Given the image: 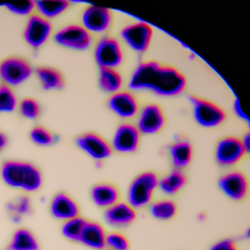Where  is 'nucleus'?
Returning <instances> with one entry per match:
<instances>
[{
    "label": "nucleus",
    "mask_w": 250,
    "mask_h": 250,
    "mask_svg": "<svg viewBox=\"0 0 250 250\" xmlns=\"http://www.w3.org/2000/svg\"><path fill=\"white\" fill-rule=\"evenodd\" d=\"M186 84V77L178 69L152 61L141 62L129 80L130 89L147 90L162 97L181 94L185 90Z\"/></svg>",
    "instance_id": "1"
},
{
    "label": "nucleus",
    "mask_w": 250,
    "mask_h": 250,
    "mask_svg": "<svg viewBox=\"0 0 250 250\" xmlns=\"http://www.w3.org/2000/svg\"><path fill=\"white\" fill-rule=\"evenodd\" d=\"M0 175L7 186L25 192L36 191L42 186L40 170L29 162L7 160L1 166Z\"/></svg>",
    "instance_id": "2"
},
{
    "label": "nucleus",
    "mask_w": 250,
    "mask_h": 250,
    "mask_svg": "<svg viewBox=\"0 0 250 250\" xmlns=\"http://www.w3.org/2000/svg\"><path fill=\"white\" fill-rule=\"evenodd\" d=\"M158 185V178L152 172L138 175L130 184L127 190V203L133 208H143L151 202Z\"/></svg>",
    "instance_id": "3"
},
{
    "label": "nucleus",
    "mask_w": 250,
    "mask_h": 250,
    "mask_svg": "<svg viewBox=\"0 0 250 250\" xmlns=\"http://www.w3.org/2000/svg\"><path fill=\"white\" fill-rule=\"evenodd\" d=\"M188 101L192 107L193 118L201 127L213 128L225 121L224 110L215 104L195 96H188Z\"/></svg>",
    "instance_id": "4"
},
{
    "label": "nucleus",
    "mask_w": 250,
    "mask_h": 250,
    "mask_svg": "<svg viewBox=\"0 0 250 250\" xmlns=\"http://www.w3.org/2000/svg\"><path fill=\"white\" fill-rule=\"evenodd\" d=\"M32 74V67L23 59L9 57L0 62V78L4 85L17 87L25 82Z\"/></svg>",
    "instance_id": "5"
},
{
    "label": "nucleus",
    "mask_w": 250,
    "mask_h": 250,
    "mask_svg": "<svg viewBox=\"0 0 250 250\" xmlns=\"http://www.w3.org/2000/svg\"><path fill=\"white\" fill-rule=\"evenodd\" d=\"M54 40L62 47L83 51L91 46L93 38L92 34L81 24H68L56 32Z\"/></svg>",
    "instance_id": "6"
},
{
    "label": "nucleus",
    "mask_w": 250,
    "mask_h": 250,
    "mask_svg": "<svg viewBox=\"0 0 250 250\" xmlns=\"http://www.w3.org/2000/svg\"><path fill=\"white\" fill-rule=\"evenodd\" d=\"M94 57L100 68H114L123 61V53L119 42L110 37L104 36L96 43Z\"/></svg>",
    "instance_id": "7"
},
{
    "label": "nucleus",
    "mask_w": 250,
    "mask_h": 250,
    "mask_svg": "<svg viewBox=\"0 0 250 250\" xmlns=\"http://www.w3.org/2000/svg\"><path fill=\"white\" fill-rule=\"evenodd\" d=\"M120 36L133 51L144 53L147 50L150 44L152 29L147 23L140 21L123 27L120 31Z\"/></svg>",
    "instance_id": "8"
},
{
    "label": "nucleus",
    "mask_w": 250,
    "mask_h": 250,
    "mask_svg": "<svg viewBox=\"0 0 250 250\" xmlns=\"http://www.w3.org/2000/svg\"><path fill=\"white\" fill-rule=\"evenodd\" d=\"M246 153L241 140L236 137H225L221 139L214 151L216 162L223 167H229L236 164Z\"/></svg>",
    "instance_id": "9"
},
{
    "label": "nucleus",
    "mask_w": 250,
    "mask_h": 250,
    "mask_svg": "<svg viewBox=\"0 0 250 250\" xmlns=\"http://www.w3.org/2000/svg\"><path fill=\"white\" fill-rule=\"evenodd\" d=\"M52 33V24L49 20L39 16H30L23 28V38L25 42L33 49H38L50 38Z\"/></svg>",
    "instance_id": "10"
},
{
    "label": "nucleus",
    "mask_w": 250,
    "mask_h": 250,
    "mask_svg": "<svg viewBox=\"0 0 250 250\" xmlns=\"http://www.w3.org/2000/svg\"><path fill=\"white\" fill-rule=\"evenodd\" d=\"M111 21L112 14L109 9L99 5L86 7L81 15V25L90 33H102L106 31Z\"/></svg>",
    "instance_id": "11"
},
{
    "label": "nucleus",
    "mask_w": 250,
    "mask_h": 250,
    "mask_svg": "<svg viewBox=\"0 0 250 250\" xmlns=\"http://www.w3.org/2000/svg\"><path fill=\"white\" fill-rule=\"evenodd\" d=\"M141 133L135 125L123 123L119 125L111 140V148L120 153H132L140 145Z\"/></svg>",
    "instance_id": "12"
},
{
    "label": "nucleus",
    "mask_w": 250,
    "mask_h": 250,
    "mask_svg": "<svg viewBox=\"0 0 250 250\" xmlns=\"http://www.w3.org/2000/svg\"><path fill=\"white\" fill-rule=\"evenodd\" d=\"M218 186L227 197L234 201L243 200L248 193V180L239 171H232L222 176Z\"/></svg>",
    "instance_id": "13"
},
{
    "label": "nucleus",
    "mask_w": 250,
    "mask_h": 250,
    "mask_svg": "<svg viewBox=\"0 0 250 250\" xmlns=\"http://www.w3.org/2000/svg\"><path fill=\"white\" fill-rule=\"evenodd\" d=\"M76 146L91 158L101 161L107 158L112 151L109 144L95 133H85L75 139Z\"/></svg>",
    "instance_id": "14"
},
{
    "label": "nucleus",
    "mask_w": 250,
    "mask_h": 250,
    "mask_svg": "<svg viewBox=\"0 0 250 250\" xmlns=\"http://www.w3.org/2000/svg\"><path fill=\"white\" fill-rule=\"evenodd\" d=\"M165 117L162 109L157 104L145 105L137 119V129L145 135H152L158 133L164 126Z\"/></svg>",
    "instance_id": "15"
},
{
    "label": "nucleus",
    "mask_w": 250,
    "mask_h": 250,
    "mask_svg": "<svg viewBox=\"0 0 250 250\" xmlns=\"http://www.w3.org/2000/svg\"><path fill=\"white\" fill-rule=\"evenodd\" d=\"M136 211L127 202H116L106 208L104 212V222L116 229H122L130 226L136 219Z\"/></svg>",
    "instance_id": "16"
},
{
    "label": "nucleus",
    "mask_w": 250,
    "mask_h": 250,
    "mask_svg": "<svg viewBox=\"0 0 250 250\" xmlns=\"http://www.w3.org/2000/svg\"><path fill=\"white\" fill-rule=\"evenodd\" d=\"M109 109L121 118H130L137 114L139 106L136 98L129 92L118 91L107 102Z\"/></svg>",
    "instance_id": "17"
},
{
    "label": "nucleus",
    "mask_w": 250,
    "mask_h": 250,
    "mask_svg": "<svg viewBox=\"0 0 250 250\" xmlns=\"http://www.w3.org/2000/svg\"><path fill=\"white\" fill-rule=\"evenodd\" d=\"M50 213L55 219L64 222L78 216L79 207L72 197L64 192H60L50 202Z\"/></svg>",
    "instance_id": "18"
},
{
    "label": "nucleus",
    "mask_w": 250,
    "mask_h": 250,
    "mask_svg": "<svg viewBox=\"0 0 250 250\" xmlns=\"http://www.w3.org/2000/svg\"><path fill=\"white\" fill-rule=\"evenodd\" d=\"M105 236L106 232L101 224L93 221H86L79 242L91 249L103 250L105 248Z\"/></svg>",
    "instance_id": "19"
},
{
    "label": "nucleus",
    "mask_w": 250,
    "mask_h": 250,
    "mask_svg": "<svg viewBox=\"0 0 250 250\" xmlns=\"http://www.w3.org/2000/svg\"><path fill=\"white\" fill-rule=\"evenodd\" d=\"M90 196L95 205L106 209L118 202L119 192L114 186L106 183H101L92 188Z\"/></svg>",
    "instance_id": "20"
},
{
    "label": "nucleus",
    "mask_w": 250,
    "mask_h": 250,
    "mask_svg": "<svg viewBox=\"0 0 250 250\" xmlns=\"http://www.w3.org/2000/svg\"><path fill=\"white\" fill-rule=\"evenodd\" d=\"M168 153L175 169L182 170L186 168L191 160L192 147L189 142L181 140L169 146Z\"/></svg>",
    "instance_id": "21"
},
{
    "label": "nucleus",
    "mask_w": 250,
    "mask_h": 250,
    "mask_svg": "<svg viewBox=\"0 0 250 250\" xmlns=\"http://www.w3.org/2000/svg\"><path fill=\"white\" fill-rule=\"evenodd\" d=\"M8 250H38L39 243L34 234L27 229L21 228L14 231Z\"/></svg>",
    "instance_id": "22"
},
{
    "label": "nucleus",
    "mask_w": 250,
    "mask_h": 250,
    "mask_svg": "<svg viewBox=\"0 0 250 250\" xmlns=\"http://www.w3.org/2000/svg\"><path fill=\"white\" fill-rule=\"evenodd\" d=\"M187 179L182 170H173L162 179L158 180L157 188L165 194L173 195L180 191L186 185Z\"/></svg>",
    "instance_id": "23"
},
{
    "label": "nucleus",
    "mask_w": 250,
    "mask_h": 250,
    "mask_svg": "<svg viewBox=\"0 0 250 250\" xmlns=\"http://www.w3.org/2000/svg\"><path fill=\"white\" fill-rule=\"evenodd\" d=\"M35 73L44 90H57L63 85L62 75L57 69L41 66L36 68Z\"/></svg>",
    "instance_id": "24"
},
{
    "label": "nucleus",
    "mask_w": 250,
    "mask_h": 250,
    "mask_svg": "<svg viewBox=\"0 0 250 250\" xmlns=\"http://www.w3.org/2000/svg\"><path fill=\"white\" fill-rule=\"evenodd\" d=\"M99 86L104 92L114 94L122 86V76L114 68H100Z\"/></svg>",
    "instance_id": "25"
},
{
    "label": "nucleus",
    "mask_w": 250,
    "mask_h": 250,
    "mask_svg": "<svg viewBox=\"0 0 250 250\" xmlns=\"http://www.w3.org/2000/svg\"><path fill=\"white\" fill-rule=\"evenodd\" d=\"M39 16L46 20L54 19L68 9L69 2L66 0H46L34 2Z\"/></svg>",
    "instance_id": "26"
},
{
    "label": "nucleus",
    "mask_w": 250,
    "mask_h": 250,
    "mask_svg": "<svg viewBox=\"0 0 250 250\" xmlns=\"http://www.w3.org/2000/svg\"><path fill=\"white\" fill-rule=\"evenodd\" d=\"M149 213L157 220H169L176 215L177 206L171 200H158L150 204Z\"/></svg>",
    "instance_id": "27"
},
{
    "label": "nucleus",
    "mask_w": 250,
    "mask_h": 250,
    "mask_svg": "<svg viewBox=\"0 0 250 250\" xmlns=\"http://www.w3.org/2000/svg\"><path fill=\"white\" fill-rule=\"evenodd\" d=\"M85 223H86V220L79 216H76L72 219L64 221L61 229L62 234L68 240L79 242V238Z\"/></svg>",
    "instance_id": "28"
},
{
    "label": "nucleus",
    "mask_w": 250,
    "mask_h": 250,
    "mask_svg": "<svg viewBox=\"0 0 250 250\" xmlns=\"http://www.w3.org/2000/svg\"><path fill=\"white\" fill-rule=\"evenodd\" d=\"M31 206L30 201L27 196H19L14 201L7 204V210L11 213L14 222H19L22 215H26L30 212Z\"/></svg>",
    "instance_id": "29"
},
{
    "label": "nucleus",
    "mask_w": 250,
    "mask_h": 250,
    "mask_svg": "<svg viewBox=\"0 0 250 250\" xmlns=\"http://www.w3.org/2000/svg\"><path fill=\"white\" fill-rule=\"evenodd\" d=\"M18 106V99L11 87L0 86V113L12 112Z\"/></svg>",
    "instance_id": "30"
},
{
    "label": "nucleus",
    "mask_w": 250,
    "mask_h": 250,
    "mask_svg": "<svg viewBox=\"0 0 250 250\" xmlns=\"http://www.w3.org/2000/svg\"><path fill=\"white\" fill-rule=\"evenodd\" d=\"M18 107L21 115L29 120L36 119L41 112V106L39 103L31 98L21 100L18 104Z\"/></svg>",
    "instance_id": "31"
},
{
    "label": "nucleus",
    "mask_w": 250,
    "mask_h": 250,
    "mask_svg": "<svg viewBox=\"0 0 250 250\" xmlns=\"http://www.w3.org/2000/svg\"><path fill=\"white\" fill-rule=\"evenodd\" d=\"M128 238L117 231L106 233L105 247L107 250H128L129 249Z\"/></svg>",
    "instance_id": "32"
},
{
    "label": "nucleus",
    "mask_w": 250,
    "mask_h": 250,
    "mask_svg": "<svg viewBox=\"0 0 250 250\" xmlns=\"http://www.w3.org/2000/svg\"><path fill=\"white\" fill-rule=\"evenodd\" d=\"M29 137L34 144L41 146H50L55 142V136L50 131L40 126H37L31 129L29 133Z\"/></svg>",
    "instance_id": "33"
},
{
    "label": "nucleus",
    "mask_w": 250,
    "mask_h": 250,
    "mask_svg": "<svg viewBox=\"0 0 250 250\" xmlns=\"http://www.w3.org/2000/svg\"><path fill=\"white\" fill-rule=\"evenodd\" d=\"M5 6L11 13L19 15V16L29 15L33 11V9H35V5H34L33 1L8 3Z\"/></svg>",
    "instance_id": "34"
},
{
    "label": "nucleus",
    "mask_w": 250,
    "mask_h": 250,
    "mask_svg": "<svg viewBox=\"0 0 250 250\" xmlns=\"http://www.w3.org/2000/svg\"><path fill=\"white\" fill-rule=\"evenodd\" d=\"M210 250H238V248L232 240L223 239L213 244Z\"/></svg>",
    "instance_id": "35"
},
{
    "label": "nucleus",
    "mask_w": 250,
    "mask_h": 250,
    "mask_svg": "<svg viewBox=\"0 0 250 250\" xmlns=\"http://www.w3.org/2000/svg\"><path fill=\"white\" fill-rule=\"evenodd\" d=\"M232 109H233V112L236 114V116L242 120H245V121H248V117L247 115L245 114V112L243 111L240 104H239V101L238 100H235L233 102V104H232Z\"/></svg>",
    "instance_id": "36"
},
{
    "label": "nucleus",
    "mask_w": 250,
    "mask_h": 250,
    "mask_svg": "<svg viewBox=\"0 0 250 250\" xmlns=\"http://www.w3.org/2000/svg\"><path fill=\"white\" fill-rule=\"evenodd\" d=\"M240 140H241V144H242V146H243V147H244L246 153L249 152V149H250V135L247 133V134H245L244 137H243L242 139H240Z\"/></svg>",
    "instance_id": "37"
},
{
    "label": "nucleus",
    "mask_w": 250,
    "mask_h": 250,
    "mask_svg": "<svg viewBox=\"0 0 250 250\" xmlns=\"http://www.w3.org/2000/svg\"><path fill=\"white\" fill-rule=\"evenodd\" d=\"M7 144H8V139H7L6 135L0 132V151L6 147Z\"/></svg>",
    "instance_id": "38"
}]
</instances>
